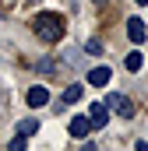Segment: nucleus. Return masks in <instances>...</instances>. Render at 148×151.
Here are the masks:
<instances>
[{"label": "nucleus", "instance_id": "11", "mask_svg": "<svg viewBox=\"0 0 148 151\" xmlns=\"http://www.w3.org/2000/svg\"><path fill=\"white\" fill-rule=\"evenodd\" d=\"M85 53H88V56H99V53H102V42H99V39H88V42H85Z\"/></svg>", "mask_w": 148, "mask_h": 151}, {"label": "nucleus", "instance_id": "1", "mask_svg": "<svg viewBox=\"0 0 148 151\" xmlns=\"http://www.w3.org/2000/svg\"><path fill=\"white\" fill-rule=\"evenodd\" d=\"M32 32H36L42 42H60L64 39V18L57 11H42L32 18Z\"/></svg>", "mask_w": 148, "mask_h": 151}, {"label": "nucleus", "instance_id": "13", "mask_svg": "<svg viewBox=\"0 0 148 151\" xmlns=\"http://www.w3.org/2000/svg\"><path fill=\"white\" fill-rule=\"evenodd\" d=\"M4 109H7V99H4V88H0V116H4Z\"/></svg>", "mask_w": 148, "mask_h": 151}, {"label": "nucleus", "instance_id": "14", "mask_svg": "<svg viewBox=\"0 0 148 151\" xmlns=\"http://www.w3.org/2000/svg\"><path fill=\"white\" fill-rule=\"evenodd\" d=\"M134 4H141V7H145V4H148V0H134Z\"/></svg>", "mask_w": 148, "mask_h": 151}, {"label": "nucleus", "instance_id": "2", "mask_svg": "<svg viewBox=\"0 0 148 151\" xmlns=\"http://www.w3.org/2000/svg\"><path fill=\"white\" fill-rule=\"evenodd\" d=\"M106 106H110L116 116H123V119L134 116V102H131L127 95H120V91H110V95H106Z\"/></svg>", "mask_w": 148, "mask_h": 151}, {"label": "nucleus", "instance_id": "15", "mask_svg": "<svg viewBox=\"0 0 148 151\" xmlns=\"http://www.w3.org/2000/svg\"><path fill=\"white\" fill-rule=\"evenodd\" d=\"M95 4H102V0H95Z\"/></svg>", "mask_w": 148, "mask_h": 151}, {"label": "nucleus", "instance_id": "9", "mask_svg": "<svg viewBox=\"0 0 148 151\" xmlns=\"http://www.w3.org/2000/svg\"><path fill=\"white\" fill-rule=\"evenodd\" d=\"M123 67H127L131 74H134V70H141V53H138V49H131V53H127V60H123Z\"/></svg>", "mask_w": 148, "mask_h": 151}, {"label": "nucleus", "instance_id": "3", "mask_svg": "<svg viewBox=\"0 0 148 151\" xmlns=\"http://www.w3.org/2000/svg\"><path fill=\"white\" fill-rule=\"evenodd\" d=\"M88 123H92V130H102V127L110 123V106H102V102H95V106L88 109Z\"/></svg>", "mask_w": 148, "mask_h": 151}, {"label": "nucleus", "instance_id": "10", "mask_svg": "<svg viewBox=\"0 0 148 151\" xmlns=\"http://www.w3.org/2000/svg\"><path fill=\"white\" fill-rule=\"evenodd\" d=\"M81 95H85V88H81V84H67V91H64V102H78Z\"/></svg>", "mask_w": 148, "mask_h": 151}, {"label": "nucleus", "instance_id": "6", "mask_svg": "<svg viewBox=\"0 0 148 151\" xmlns=\"http://www.w3.org/2000/svg\"><path fill=\"white\" fill-rule=\"evenodd\" d=\"M127 35H131V42H134V46H141V42H145V21L131 18V21H127Z\"/></svg>", "mask_w": 148, "mask_h": 151}, {"label": "nucleus", "instance_id": "8", "mask_svg": "<svg viewBox=\"0 0 148 151\" xmlns=\"http://www.w3.org/2000/svg\"><path fill=\"white\" fill-rule=\"evenodd\" d=\"M39 130V119H32V116H28V119H21V123H18V134H21V137H32V134H36Z\"/></svg>", "mask_w": 148, "mask_h": 151}, {"label": "nucleus", "instance_id": "5", "mask_svg": "<svg viewBox=\"0 0 148 151\" xmlns=\"http://www.w3.org/2000/svg\"><path fill=\"white\" fill-rule=\"evenodd\" d=\"M110 81H113L110 67H92V70H88V84H95V88H106Z\"/></svg>", "mask_w": 148, "mask_h": 151}, {"label": "nucleus", "instance_id": "12", "mask_svg": "<svg viewBox=\"0 0 148 151\" xmlns=\"http://www.w3.org/2000/svg\"><path fill=\"white\" fill-rule=\"evenodd\" d=\"M11 151H25V137H21V134H18V137L11 141Z\"/></svg>", "mask_w": 148, "mask_h": 151}, {"label": "nucleus", "instance_id": "4", "mask_svg": "<svg viewBox=\"0 0 148 151\" xmlns=\"http://www.w3.org/2000/svg\"><path fill=\"white\" fill-rule=\"evenodd\" d=\"M88 130H92V123H88V116H74L71 123H67V134H71L74 141H85V137H88Z\"/></svg>", "mask_w": 148, "mask_h": 151}, {"label": "nucleus", "instance_id": "7", "mask_svg": "<svg viewBox=\"0 0 148 151\" xmlns=\"http://www.w3.org/2000/svg\"><path fill=\"white\" fill-rule=\"evenodd\" d=\"M25 99H28V106H32V109H39V106H46L49 91H46L42 84H36V88H28V95H25Z\"/></svg>", "mask_w": 148, "mask_h": 151}]
</instances>
